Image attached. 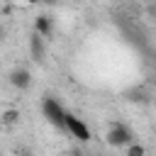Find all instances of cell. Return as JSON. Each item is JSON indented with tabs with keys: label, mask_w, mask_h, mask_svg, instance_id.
I'll list each match as a JSON object with an SVG mask.
<instances>
[{
	"label": "cell",
	"mask_w": 156,
	"mask_h": 156,
	"mask_svg": "<svg viewBox=\"0 0 156 156\" xmlns=\"http://www.w3.org/2000/svg\"><path fill=\"white\" fill-rule=\"evenodd\" d=\"M63 132L73 134L78 141H90V129H88V124H85L83 119H78L76 115H71V112L63 115Z\"/></svg>",
	"instance_id": "7a4b0ae2"
},
{
	"label": "cell",
	"mask_w": 156,
	"mask_h": 156,
	"mask_svg": "<svg viewBox=\"0 0 156 156\" xmlns=\"http://www.w3.org/2000/svg\"><path fill=\"white\" fill-rule=\"evenodd\" d=\"M20 122V110H5L0 115V124H7V127H15Z\"/></svg>",
	"instance_id": "52a82bcc"
},
{
	"label": "cell",
	"mask_w": 156,
	"mask_h": 156,
	"mask_svg": "<svg viewBox=\"0 0 156 156\" xmlns=\"http://www.w3.org/2000/svg\"><path fill=\"white\" fill-rule=\"evenodd\" d=\"M41 115L46 117V122H49L51 127L63 129V115H66V110L61 107V102H58L56 98H51V95L41 98Z\"/></svg>",
	"instance_id": "6da1fadb"
},
{
	"label": "cell",
	"mask_w": 156,
	"mask_h": 156,
	"mask_svg": "<svg viewBox=\"0 0 156 156\" xmlns=\"http://www.w3.org/2000/svg\"><path fill=\"white\" fill-rule=\"evenodd\" d=\"M0 39H2V27H0Z\"/></svg>",
	"instance_id": "4fadbf2b"
},
{
	"label": "cell",
	"mask_w": 156,
	"mask_h": 156,
	"mask_svg": "<svg viewBox=\"0 0 156 156\" xmlns=\"http://www.w3.org/2000/svg\"><path fill=\"white\" fill-rule=\"evenodd\" d=\"M132 139H134L132 129L127 124H119V122L112 124L110 132H107V144L110 146H124V144H132Z\"/></svg>",
	"instance_id": "3957f363"
},
{
	"label": "cell",
	"mask_w": 156,
	"mask_h": 156,
	"mask_svg": "<svg viewBox=\"0 0 156 156\" xmlns=\"http://www.w3.org/2000/svg\"><path fill=\"white\" fill-rule=\"evenodd\" d=\"M127 156H146V149H144L141 144H129V151H127Z\"/></svg>",
	"instance_id": "ba28073f"
},
{
	"label": "cell",
	"mask_w": 156,
	"mask_h": 156,
	"mask_svg": "<svg viewBox=\"0 0 156 156\" xmlns=\"http://www.w3.org/2000/svg\"><path fill=\"white\" fill-rule=\"evenodd\" d=\"M10 85L17 88V90H27V88L32 85V73H29L27 68H15V71L10 73Z\"/></svg>",
	"instance_id": "277c9868"
},
{
	"label": "cell",
	"mask_w": 156,
	"mask_h": 156,
	"mask_svg": "<svg viewBox=\"0 0 156 156\" xmlns=\"http://www.w3.org/2000/svg\"><path fill=\"white\" fill-rule=\"evenodd\" d=\"M51 29H54V22H51L49 15H39V17L34 20V32H37L39 37H49Z\"/></svg>",
	"instance_id": "8992f818"
},
{
	"label": "cell",
	"mask_w": 156,
	"mask_h": 156,
	"mask_svg": "<svg viewBox=\"0 0 156 156\" xmlns=\"http://www.w3.org/2000/svg\"><path fill=\"white\" fill-rule=\"evenodd\" d=\"M41 2H44V5H56L58 0H41Z\"/></svg>",
	"instance_id": "30bf717a"
},
{
	"label": "cell",
	"mask_w": 156,
	"mask_h": 156,
	"mask_svg": "<svg viewBox=\"0 0 156 156\" xmlns=\"http://www.w3.org/2000/svg\"><path fill=\"white\" fill-rule=\"evenodd\" d=\"M29 54H32V58H34L37 63H41V61H44V56H46V49H44V37H39L37 32L29 37Z\"/></svg>",
	"instance_id": "5b68a950"
},
{
	"label": "cell",
	"mask_w": 156,
	"mask_h": 156,
	"mask_svg": "<svg viewBox=\"0 0 156 156\" xmlns=\"http://www.w3.org/2000/svg\"><path fill=\"white\" fill-rule=\"evenodd\" d=\"M68 156H80V154H68Z\"/></svg>",
	"instance_id": "7c38bea8"
},
{
	"label": "cell",
	"mask_w": 156,
	"mask_h": 156,
	"mask_svg": "<svg viewBox=\"0 0 156 156\" xmlns=\"http://www.w3.org/2000/svg\"><path fill=\"white\" fill-rule=\"evenodd\" d=\"M127 95H129V98H127L129 102H146V95H144L141 90H132V93H127Z\"/></svg>",
	"instance_id": "9c48e42d"
},
{
	"label": "cell",
	"mask_w": 156,
	"mask_h": 156,
	"mask_svg": "<svg viewBox=\"0 0 156 156\" xmlns=\"http://www.w3.org/2000/svg\"><path fill=\"white\" fill-rule=\"evenodd\" d=\"M24 2H29V5H37V2H41V0H24Z\"/></svg>",
	"instance_id": "8fae6325"
}]
</instances>
